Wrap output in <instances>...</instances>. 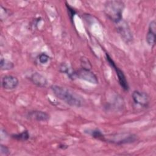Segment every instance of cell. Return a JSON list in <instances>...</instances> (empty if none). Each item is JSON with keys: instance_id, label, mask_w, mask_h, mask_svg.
I'll use <instances>...</instances> for the list:
<instances>
[{"instance_id": "1", "label": "cell", "mask_w": 156, "mask_h": 156, "mask_svg": "<svg viewBox=\"0 0 156 156\" xmlns=\"http://www.w3.org/2000/svg\"><path fill=\"white\" fill-rule=\"evenodd\" d=\"M51 90L57 98L70 106L80 107L83 105V101L79 95L65 87L54 85Z\"/></svg>"}, {"instance_id": "2", "label": "cell", "mask_w": 156, "mask_h": 156, "mask_svg": "<svg viewBox=\"0 0 156 156\" xmlns=\"http://www.w3.org/2000/svg\"><path fill=\"white\" fill-rule=\"evenodd\" d=\"M124 8V3L121 1H108L104 4V13L110 20L117 24L122 20Z\"/></svg>"}, {"instance_id": "3", "label": "cell", "mask_w": 156, "mask_h": 156, "mask_svg": "<svg viewBox=\"0 0 156 156\" xmlns=\"http://www.w3.org/2000/svg\"><path fill=\"white\" fill-rule=\"evenodd\" d=\"M136 136L134 134L129 133H116L108 136H104V141L116 144H123L133 143L136 141Z\"/></svg>"}, {"instance_id": "4", "label": "cell", "mask_w": 156, "mask_h": 156, "mask_svg": "<svg viewBox=\"0 0 156 156\" xmlns=\"http://www.w3.org/2000/svg\"><path fill=\"white\" fill-rule=\"evenodd\" d=\"M105 56H106V59L107 60V62H108L109 65L112 66V68H113L114 69V70L116 72V74L117 75L118 77V82L119 85H121V87H122V88L125 90V91H128L129 90V84L127 82V80L126 79V77L124 75V74L123 73V72L116 65L115 63L114 62V61L113 60V59L111 58V57L107 54H105Z\"/></svg>"}, {"instance_id": "5", "label": "cell", "mask_w": 156, "mask_h": 156, "mask_svg": "<svg viewBox=\"0 0 156 156\" xmlns=\"http://www.w3.org/2000/svg\"><path fill=\"white\" fill-rule=\"evenodd\" d=\"M76 77L83 79L91 83H98V79L97 76L89 69L82 68L81 69L76 71Z\"/></svg>"}, {"instance_id": "6", "label": "cell", "mask_w": 156, "mask_h": 156, "mask_svg": "<svg viewBox=\"0 0 156 156\" xmlns=\"http://www.w3.org/2000/svg\"><path fill=\"white\" fill-rule=\"evenodd\" d=\"M132 98L133 102L142 107H148L150 102L149 95L143 91L135 90L132 94Z\"/></svg>"}, {"instance_id": "7", "label": "cell", "mask_w": 156, "mask_h": 156, "mask_svg": "<svg viewBox=\"0 0 156 156\" xmlns=\"http://www.w3.org/2000/svg\"><path fill=\"white\" fill-rule=\"evenodd\" d=\"M18 79L11 75H6L2 79L1 85L2 88L5 90H13L18 86Z\"/></svg>"}, {"instance_id": "8", "label": "cell", "mask_w": 156, "mask_h": 156, "mask_svg": "<svg viewBox=\"0 0 156 156\" xmlns=\"http://www.w3.org/2000/svg\"><path fill=\"white\" fill-rule=\"evenodd\" d=\"M118 25V32L121 35V37L126 42H129L132 40V33L127 26V24L125 22H122V20L117 23Z\"/></svg>"}, {"instance_id": "9", "label": "cell", "mask_w": 156, "mask_h": 156, "mask_svg": "<svg viewBox=\"0 0 156 156\" xmlns=\"http://www.w3.org/2000/svg\"><path fill=\"white\" fill-rule=\"evenodd\" d=\"M156 23L155 20H152L150 22L149 25L148 32L146 37V40L149 46H154L155 41V30H156Z\"/></svg>"}, {"instance_id": "10", "label": "cell", "mask_w": 156, "mask_h": 156, "mask_svg": "<svg viewBox=\"0 0 156 156\" xmlns=\"http://www.w3.org/2000/svg\"><path fill=\"white\" fill-rule=\"evenodd\" d=\"M28 116L30 118L34 119L37 121H48L49 118L50 116L48 113L45 112L40 111V110H35L30 112L28 114Z\"/></svg>"}, {"instance_id": "11", "label": "cell", "mask_w": 156, "mask_h": 156, "mask_svg": "<svg viewBox=\"0 0 156 156\" xmlns=\"http://www.w3.org/2000/svg\"><path fill=\"white\" fill-rule=\"evenodd\" d=\"M30 80L34 84L40 87H44L48 84L46 77L38 73H33L30 77Z\"/></svg>"}, {"instance_id": "12", "label": "cell", "mask_w": 156, "mask_h": 156, "mask_svg": "<svg viewBox=\"0 0 156 156\" xmlns=\"http://www.w3.org/2000/svg\"><path fill=\"white\" fill-rule=\"evenodd\" d=\"M60 69L61 72L66 74L68 75V76L71 79H74V78L76 77V71H72V69L65 64L62 65L60 68Z\"/></svg>"}, {"instance_id": "13", "label": "cell", "mask_w": 156, "mask_h": 156, "mask_svg": "<svg viewBox=\"0 0 156 156\" xmlns=\"http://www.w3.org/2000/svg\"><path fill=\"white\" fill-rule=\"evenodd\" d=\"M14 65L13 63L7 59L1 58L0 62V68L2 70H9L13 68Z\"/></svg>"}, {"instance_id": "14", "label": "cell", "mask_w": 156, "mask_h": 156, "mask_svg": "<svg viewBox=\"0 0 156 156\" xmlns=\"http://www.w3.org/2000/svg\"><path fill=\"white\" fill-rule=\"evenodd\" d=\"M12 138L20 141H26L29 138V134L27 130L23 131V132L18 134H15L12 135Z\"/></svg>"}, {"instance_id": "15", "label": "cell", "mask_w": 156, "mask_h": 156, "mask_svg": "<svg viewBox=\"0 0 156 156\" xmlns=\"http://www.w3.org/2000/svg\"><path fill=\"white\" fill-rule=\"evenodd\" d=\"M91 135L94 138L104 141L105 135H104L103 133L98 129H95V130H92L91 132Z\"/></svg>"}, {"instance_id": "16", "label": "cell", "mask_w": 156, "mask_h": 156, "mask_svg": "<svg viewBox=\"0 0 156 156\" xmlns=\"http://www.w3.org/2000/svg\"><path fill=\"white\" fill-rule=\"evenodd\" d=\"M49 59H50V57L48 55L44 53L41 54L38 57V60L40 63L41 64L46 63L49 60Z\"/></svg>"}, {"instance_id": "17", "label": "cell", "mask_w": 156, "mask_h": 156, "mask_svg": "<svg viewBox=\"0 0 156 156\" xmlns=\"http://www.w3.org/2000/svg\"><path fill=\"white\" fill-rule=\"evenodd\" d=\"M81 65H82V68H83L90 69L91 68L90 63L89 62L88 60L85 57L81 58Z\"/></svg>"}, {"instance_id": "18", "label": "cell", "mask_w": 156, "mask_h": 156, "mask_svg": "<svg viewBox=\"0 0 156 156\" xmlns=\"http://www.w3.org/2000/svg\"><path fill=\"white\" fill-rule=\"evenodd\" d=\"M10 154L9 149L2 144H1V155H8Z\"/></svg>"}, {"instance_id": "19", "label": "cell", "mask_w": 156, "mask_h": 156, "mask_svg": "<svg viewBox=\"0 0 156 156\" xmlns=\"http://www.w3.org/2000/svg\"><path fill=\"white\" fill-rule=\"evenodd\" d=\"M66 7H67V9H68V12L69 15L71 19L72 20V19H73V17L74 16V15L75 13H76V12H75V10H74L71 7H70V6L69 5V4H66Z\"/></svg>"}]
</instances>
